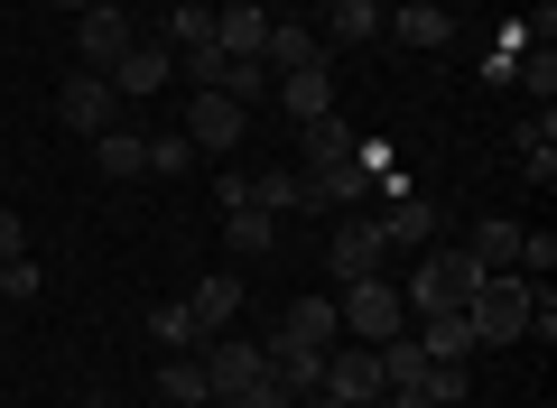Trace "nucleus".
<instances>
[{"mask_svg": "<svg viewBox=\"0 0 557 408\" xmlns=\"http://www.w3.org/2000/svg\"><path fill=\"white\" fill-rule=\"evenodd\" d=\"M381 242H391V251H437V205H428V195H409V186H391V205H381Z\"/></svg>", "mask_w": 557, "mask_h": 408, "instance_id": "10", "label": "nucleus"}, {"mask_svg": "<svg viewBox=\"0 0 557 408\" xmlns=\"http://www.w3.org/2000/svg\"><path fill=\"white\" fill-rule=\"evenodd\" d=\"M520 279H548L557 270V233H530V223H520V260H511Z\"/></svg>", "mask_w": 557, "mask_h": 408, "instance_id": "32", "label": "nucleus"}, {"mask_svg": "<svg viewBox=\"0 0 557 408\" xmlns=\"http://www.w3.org/2000/svg\"><path fill=\"white\" fill-rule=\"evenodd\" d=\"M270 65H260V57H233V65H223V84H214V94H233L242 102V112H260V102H270Z\"/></svg>", "mask_w": 557, "mask_h": 408, "instance_id": "30", "label": "nucleus"}, {"mask_svg": "<svg viewBox=\"0 0 557 408\" xmlns=\"http://www.w3.org/2000/svg\"><path fill=\"white\" fill-rule=\"evenodd\" d=\"M325 10V38L335 47H372L381 38V0H317Z\"/></svg>", "mask_w": 557, "mask_h": 408, "instance_id": "23", "label": "nucleus"}, {"mask_svg": "<svg viewBox=\"0 0 557 408\" xmlns=\"http://www.w3.org/2000/svg\"><path fill=\"white\" fill-rule=\"evenodd\" d=\"M251 205H260V214H317V195H307L298 168H260L251 176Z\"/></svg>", "mask_w": 557, "mask_h": 408, "instance_id": "21", "label": "nucleus"}, {"mask_svg": "<svg viewBox=\"0 0 557 408\" xmlns=\"http://www.w3.org/2000/svg\"><path fill=\"white\" fill-rule=\"evenodd\" d=\"M214 47H223V57H260V47H270V10L223 0V10H214Z\"/></svg>", "mask_w": 557, "mask_h": 408, "instance_id": "17", "label": "nucleus"}, {"mask_svg": "<svg viewBox=\"0 0 557 408\" xmlns=\"http://www.w3.org/2000/svg\"><path fill=\"white\" fill-rule=\"evenodd\" d=\"M465 260H474V270H511V260H520V223L511 214H483L474 242H465Z\"/></svg>", "mask_w": 557, "mask_h": 408, "instance_id": "24", "label": "nucleus"}, {"mask_svg": "<svg viewBox=\"0 0 557 408\" xmlns=\"http://www.w3.org/2000/svg\"><path fill=\"white\" fill-rule=\"evenodd\" d=\"M511 158H520V176H539V186H548V176H557V112H530V121H520Z\"/></svg>", "mask_w": 557, "mask_h": 408, "instance_id": "22", "label": "nucleus"}, {"mask_svg": "<svg viewBox=\"0 0 557 408\" xmlns=\"http://www.w3.org/2000/svg\"><path fill=\"white\" fill-rule=\"evenodd\" d=\"M186 168H196V139H186V131H159V139H149V176H168V186H177Z\"/></svg>", "mask_w": 557, "mask_h": 408, "instance_id": "31", "label": "nucleus"}, {"mask_svg": "<svg viewBox=\"0 0 557 408\" xmlns=\"http://www.w3.org/2000/svg\"><path fill=\"white\" fill-rule=\"evenodd\" d=\"M372 408H437V399H428V390H381Z\"/></svg>", "mask_w": 557, "mask_h": 408, "instance_id": "37", "label": "nucleus"}, {"mask_svg": "<svg viewBox=\"0 0 557 408\" xmlns=\"http://www.w3.org/2000/svg\"><path fill=\"white\" fill-rule=\"evenodd\" d=\"M307 408H354V399H325V390H317V399H307Z\"/></svg>", "mask_w": 557, "mask_h": 408, "instance_id": "40", "label": "nucleus"}, {"mask_svg": "<svg viewBox=\"0 0 557 408\" xmlns=\"http://www.w3.org/2000/svg\"><path fill=\"white\" fill-rule=\"evenodd\" d=\"M418 353H428V362H465V353H483V344H474V325H465V307H446V316H418Z\"/></svg>", "mask_w": 557, "mask_h": 408, "instance_id": "20", "label": "nucleus"}, {"mask_svg": "<svg viewBox=\"0 0 557 408\" xmlns=\"http://www.w3.org/2000/svg\"><path fill=\"white\" fill-rule=\"evenodd\" d=\"M159 399L168 408H205V399H214V381H205L196 353H168V362H159Z\"/></svg>", "mask_w": 557, "mask_h": 408, "instance_id": "25", "label": "nucleus"}, {"mask_svg": "<svg viewBox=\"0 0 557 408\" xmlns=\"http://www.w3.org/2000/svg\"><path fill=\"white\" fill-rule=\"evenodd\" d=\"M149 334H159V353H196V344H205V325H196V307H186V297H159Z\"/></svg>", "mask_w": 557, "mask_h": 408, "instance_id": "29", "label": "nucleus"}, {"mask_svg": "<svg viewBox=\"0 0 557 408\" xmlns=\"http://www.w3.org/2000/svg\"><path fill=\"white\" fill-rule=\"evenodd\" d=\"M381 353V390H418L428 381V353H418V334H391V344H372Z\"/></svg>", "mask_w": 557, "mask_h": 408, "instance_id": "28", "label": "nucleus"}, {"mask_svg": "<svg viewBox=\"0 0 557 408\" xmlns=\"http://www.w3.org/2000/svg\"><path fill=\"white\" fill-rule=\"evenodd\" d=\"M474 260H465V251H418V270L409 279H399V307H409V316H446V307H465V297H474Z\"/></svg>", "mask_w": 557, "mask_h": 408, "instance_id": "3", "label": "nucleus"}, {"mask_svg": "<svg viewBox=\"0 0 557 408\" xmlns=\"http://www.w3.org/2000/svg\"><path fill=\"white\" fill-rule=\"evenodd\" d=\"M57 10H65V20H84V10H94V0H57Z\"/></svg>", "mask_w": 557, "mask_h": 408, "instance_id": "38", "label": "nucleus"}, {"mask_svg": "<svg viewBox=\"0 0 557 408\" xmlns=\"http://www.w3.org/2000/svg\"><path fill=\"white\" fill-rule=\"evenodd\" d=\"M381 28H391L399 47H446V38H456V20H446V0H399V10H391Z\"/></svg>", "mask_w": 557, "mask_h": 408, "instance_id": "16", "label": "nucleus"}, {"mask_svg": "<svg viewBox=\"0 0 557 408\" xmlns=\"http://www.w3.org/2000/svg\"><path fill=\"white\" fill-rule=\"evenodd\" d=\"M260 65H270V75H298V65H317V28H307L298 10H278V20H270V47H260Z\"/></svg>", "mask_w": 557, "mask_h": 408, "instance_id": "15", "label": "nucleus"}, {"mask_svg": "<svg viewBox=\"0 0 557 408\" xmlns=\"http://www.w3.org/2000/svg\"><path fill=\"white\" fill-rule=\"evenodd\" d=\"M196 47H214V10L205 0H168V57H196Z\"/></svg>", "mask_w": 557, "mask_h": 408, "instance_id": "27", "label": "nucleus"}, {"mask_svg": "<svg viewBox=\"0 0 557 408\" xmlns=\"http://www.w3.org/2000/svg\"><path fill=\"white\" fill-rule=\"evenodd\" d=\"M0 260H28V223L10 214V205H0Z\"/></svg>", "mask_w": 557, "mask_h": 408, "instance_id": "36", "label": "nucleus"}, {"mask_svg": "<svg viewBox=\"0 0 557 408\" xmlns=\"http://www.w3.org/2000/svg\"><path fill=\"white\" fill-rule=\"evenodd\" d=\"M251 10H270V20H278V10H298V0H251Z\"/></svg>", "mask_w": 557, "mask_h": 408, "instance_id": "39", "label": "nucleus"}, {"mask_svg": "<svg viewBox=\"0 0 557 408\" xmlns=\"http://www.w3.org/2000/svg\"><path fill=\"white\" fill-rule=\"evenodd\" d=\"M94 168L112 176V186H139V176H149V139L121 121V131H102V139H94Z\"/></svg>", "mask_w": 557, "mask_h": 408, "instance_id": "18", "label": "nucleus"}, {"mask_svg": "<svg viewBox=\"0 0 557 408\" xmlns=\"http://www.w3.org/2000/svg\"><path fill=\"white\" fill-rule=\"evenodd\" d=\"M270 102H278V112H288V121H317V112H335V65H298V75H278L270 84Z\"/></svg>", "mask_w": 557, "mask_h": 408, "instance_id": "12", "label": "nucleus"}, {"mask_svg": "<svg viewBox=\"0 0 557 408\" xmlns=\"http://www.w3.org/2000/svg\"><path fill=\"white\" fill-rule=\"evenodd\" d=\"M223 251H233V260L278 251V214H260V205H223Z\"/></svg>", "mask_w": 557, "mask_h": 408, "instance_id": "19", "label": "nucleus"}, {"mask_svg": "<svg viewBox=\"0 0 557 408\" xmlns=\"http://www.w3.org/2000/svg\"><path fill=\"white\" fill-rule=\"evenodd\" d=\"M121 112H131V102H121L112 75H94V65H75V75L57 84V121H65V131H84V139L121 131Z\"/></svg>", "mask_w": 557, "mask_h": 408, "instance_id": "5", "label": "nucleus"}, {"mask_svg": "<svg viewBox=\"0 0 557 408\" xmlns=\"http://www.w3.org/2000/svg\"><path fill=\"white\" fill-rule=\"evenodd\" d=\"M465 325H474V344H520V325H530V279L483 270L474 297H465Z\"/></svg>", "mask_w": 557, "mask_h": 408, "instance_id": "2", "label": "nucleus"}, {"mask_svg": "<svg viewBox=\"0 0 557 408\" xmlns=\"http://www.w3.org/2000/svg\"><path fill=\"white\" fill-rule=\"evenodd\" d=\"M168 75H177V57H168V38H139L131 57L112 65V94H121V102H149V94H168Z\"/></svg>", "mask_w": 557, "mask_h": 408, "instance_id": "11", "label": "nucleus"}, {"mask_svg": "<svg viewBox=\"0 0 557 408\" xmlns=\"http://www.w3.org/2000/svg\"><path fill=\"white\" fill-rule=\"evenodd\" d=\"M335 316H344V334H354V344H391V334H409V307H399V279H344Z\"/></svg>", "mask_w": 557, "mask_h": 408, "instance_id": "4", "label": "nucleus"}, {"mask_svg": "<svg viewBox=\"0 0 557 408\" xmlns=\"http://www.w3.org/2000/svg\"><path fill=\"white\" fill-rule=\"evenodd\" d=\"M530 408H548V399H530Z\"/></svg>", "mask_w": 557, "mask_h": 408, "instance_id": "41", "label": "nucleus"}, {"mask_svg": "<svg viewBox=\"0 0 557 408\" xmlns=\"http://www.w3.org/2000/svg\"><path fill=\"white\" fill-rule=\"evenodd\" d=\"M325 270H335V279H381V270H391L381 223L372 214H335V233H325Z\"/></svg>", "mask_w": 557, "mask_h": 408, "instance_id": "7", "label": "nucleus"}, {"mask_svg": "<svg viewBox=\"0 0 557 408\" xmlns=\"http://www.w3.org/2000/svg\"><path fill=\"white\" fill-rule=\"evenodd\" d=\"M131 47H139V20L121 10V0H94V10L75 20V57L94 65V75H112V65L131 57Z\"/></svg>", "mask_w": 557, "mask_h": 408, "instance_id": "6", "label": "nucleus"}, {"mask_svg": "<svg viewBox=\"0 0 557 408\" xmlns=\"http://www.w3.org/2000/svg\"><path fill=\"white\" fill-rule=\"evenodd\" d=\"M418 390H428L437 408H465V390H474V381H465V362H428V381H418Z\"/></svg>", "mask_w": 557, "mask_h": 408, "instance_id": "33", "label": "nucleus"}, {"mask_svg": "<svg viewBox=\"0 0 557 408\" xmlns=\"http://www.w3.org/2000/svg\"><path fill=\"white\" fill-rule=\"evenodd\" d=\"M298 176H307V195L317 205H372V186H362V168H354V121L344 112H317V121H298Z\"/></svg>", "mask_w": 557, "mask_h": 408, "instance_id": "1", "label": "nucleus"}, {"mask_svg": "<svg viewBox=\"0 0 557 408\" xmlns=\"http://www.w3.org/2000/svg\"><path fill=\"white\" fill-rule=\"evenodd\" d=\"M223 408H298V399H288V390H278V381H251V390H242V399H223Z\"/></svg>", "mask_w": 557, "mask_h": 408, "instance_id": "35", "label": "nucleus"}, {"mask_svg": "<svg viewBox=\"0 0 557 408\" xmlns=\"http://www.w3.org/2000/svg\"><path fill=\"white\" fill-rule=\"evenodd\" d=\"M196 362H205V381H214V399H242L251 381H270V353H260V344H242V334H205V344H196Z\"/></svg>", "mask_w": 557, "mask_h": 408, "instance_id": "8", "label": "nucleus"}, {"mask_svg": "<svg viewBox=\"0 0 557 408\" xmlns=\"http://www.w3.org/2000/svg\"><path fill=\"white\" fill-rule=\"evenodd\" d=\"M186 307H196L205 334H233V316H242V279H196V297H186Z\"/></svg>", "mask_w": 557, "mask_h": 408, "instance_id": "26", "label": "nucleus"}, {"mask_svg": "<svg viewBox=\"0 0 557 408\" xmlns=\"http://www.w3.org/2000/svg\"><path fill=\"white\" fill-rule=\"evenodd\" d=\"M270 344H307V353H335V344H344V316H335V297H298V307H288V325H278Z\"/></svg>", "mask_w": 557, "mask_h": 408, "instance_id": "13", "label": "nucleus"}, {"mask_svg": "<svg viewBox=\"0 0 557 408\" xmlns=\"http://www.w3.org/2000/svg\"><path fill=\"white\" fill-rule=\"evenodd\" d=\"M242 131H251V112H242L233 94H186V139H196V158H233Z\"/></svg>", "mask_w": 557, "mask_h": 408, "instance_id": "9", "label": "nucleus"}, {"mask_svg": "<svg viewBox=\"0 0 557 408\" xmlns=\"http://www.w3.org/2000/svg\"><path fill=\"white\" fill-rule=\"evenodd\" d=\"M325 399L372 408V399H381V353H372V344H362V353H325Z\"/></svg>", "mask_w": 557, "mask_h": 408, "instance_id": "14", "label": "nucleus"}, {"mask_svg": "<svg viewBox=\"0 0 557 408\" xmlns=\"http://www.w3.org/2000/svg\"><path fill=\"white\" fill-rule=\"evenodd\" d=\"M38 288H47V279H38V260H0V297H10V307H28Z\"/></svg>", "mask_w": 557, "mask_h": 408, "instance_id": "34", "label": "nucleus"}]
</instances>
